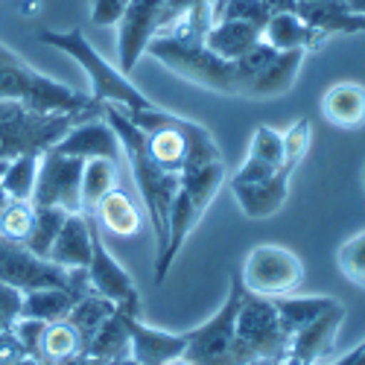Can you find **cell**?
<instances>
[{
  "label": "cell",
  "mask_w": 365,
  "mask_h": 365,
  "mask_svg": "<svg viewBox=\"0 0 365 365\" xmlns=\"http://www.w3.org/2000/svg\"><path fill=\"white\" fill-rule=\"evenodd\" d=\"M222 185H225V164H222L220 143L210 135V129L196 123L190 132L187 161L178 173V190L170 207V237L164 252L155 257V284H164L175 255L187 242L193 228L202 222L205 210L210 207V202H214Z\"/></svg>",
  "instance_id": "cell-1"
},
{
  "label": "cell",
  "mask_w": 365,
  "mask_h": 365,
  "mask_svg": "<svg viewBox=\"0 0 365 365\" xmlns=\"http://www.w3.org/2000/svg\"><path fill=\"white\" fill-rule=\"evenodd\" d=\"M103 117L114 129L120 149H123V155L132 167V178H135L138 193H140L143 207L149 214L152 234H155V257H158L167 246V237H170V207H173V199L178 190V175L161 170L152 161L149 149H146V135L132 123L126 108H120L114 103H103Z\"/></svg>",
  "instance_id": "cell-2"
},
{
  "label": "cell",
  "mask_w": 365,
  "mask_h": 365,
  "mask_svg": "<svg viewBox=\"0 0 365 365\" xmlns=\"http://www.w3.org/2000/svg\"><path fill=\"white\" fill-rule=\"evenodd\" d=\"M146 56H152L167 71H173L175 76L187 79L199 88H207V91H214V94L240 97L237 65L225 62L217 53H210L205 47L202 36H187V33H178V29H167V33H158L149 41Z\"/></svg>",
  "instance_id": "cell-3"
},
{
  "label": "cell",
  "mask_w": 365,
  "mask_h": 365,
  "mask_svg": "<svg viewBox=\"0 0 365 365\" xmlns=\"http://www.w3.org/2000/svg\"><path fill=\"white\" fill-rule=\"evenodd\" d=\"M38 38L50 47H56L58 53L71 56L73 62L88 73L91 79V100L94 103H114L126 111H140V108H152V103L138 85H132V79L114 68L108 58H103L97 53V47L85 38V33L79 26H71V29H44L38 33Z\"/></svg>",
  "instance_id": "cell-4"
},
{
  "label": "cell",
  "mask_w": 365,
  "mask_h": 365,
  "mask_svg": "<svg viewBox=\"0 0 365 365\" xmlns=\"http://www.w3.org/2000/svg\"><path fill=\"white\" fill-rule=\"evenodd\" d=\"M0 100H12L44 114H79L82 120L103 114V106L91 100V94H79L71 85L38 73L21 56L0 62Z\"/></svg>",
  "instance_id": "cell-5"
},
{
  "label": "cell",
  "mask_w": 365,
  "mask_h": 365,
  "mask_svg": "<svg viewBox=\"0 0 365 365\" xmlns=\"http://www.w3.org/2000/svg\"><path fill=\"white\" fill-rule=\"evenodd\" d=\"M79 120V114H44L12 100H0V161L41 155L62 140Z\"/></svg>",
  "instance_id": "cell-6"
},
{
  "label": "cell",
  "mask_w": 365,
  "mask_h": 365,
  "mask_svg": "<svg viewBox=\"0 0 365 365\" xmlns=\"http://www.w3.org/2000/svg\"><path fill=\"white\" fill-rule=\"evenodd\" d=\"M237 351L242 365H278L289 354V336L278 322L275 301L242 287L237 307Z\"/></svg>",
  "instance_id": "cell-7"
},
{
  "label": "cell",
  "mask_w": 365,
  "mask_h": 365,
  "mask_svg": "<svg viewBox=\"0 0 365 365\" xmlns=\"http://www.w3.org/2000/svg\"><path fill=\"white\" fill-rule=\"evenodd\" d=\"M240 295H242V281L240 272H234L228 284V298L220 304V310L199 327L185 330L187 348L181 356L190 359L193 365H242L237 351V330H234Z\"/></svg>",
  "instance_id": "cell-8"
},
{
  "label": "cell",
  "mask_w": 365,
  "mask_h": 365,
  "mask_svg": "<svg viewBox=\"0 0 365 365\" xmlns=\"http://www.w3.org/2000/svg\"><path fill=\"white\" fill-rule=\"evenodd\" d=\"M0 284H9L21 292L44 287H62L76 295L91 292L85 269H62L47 257L33 255L24 242H12L4 237H0Z\"/></svg>",
  "instance_id": "cell-9"
},
{
  "label": "cell",
  "mask_w": 365,
  "mask_h": 365,
  "mask_svg": "<svg viewBox=\"0 0 365 365\" xmlns=\"http://www.w3.org/2000/svg\"><path fill=\"white\" fill-rule=\"evenodd\" d=\"M240 281L249 292L263 298L292 295L304 284V263L292 249L278 246V242H263L246 255Z\"/></svg>",
  "instance_id": "cell-10"
},
{
  "label": "cell",
  "mask_w": 365,
  "mask_h": 365,
  "mask_svg": "<svg viewBox=\"0 0 365 365\" xmlns=\"http://www.w3.org/2000/svg\"><path fill=\"white\" fill-rule=\"evenodd\" d=\"M82 158L62 155L58 149L41 152L29 202L36 207H62L68 214H82Z\"/></svg>",
  "instance_id": "cell-11"
},
{
  "label": "cell",
  "mask_w": 365,
  "mask_h": 365,
  "mask_svg": "<svg viewBox=\"0 0 365 365\" xmlns=\"http://www.w3.org/2000/svg\"><path fill=\"white\" fill-rule=\"evenodd\" d=\"M85 275H88L91 292L108 298L117 310H123L129 316H140V292L132 275L114 260V255L103 242V231L94 217H91V263L85 269Z\"/></svg>",
  "instance_id": "cell-12"
},
{
  "label": "cell",
  "mask_w": 365,
  "mask_h": 365,
  "mask_svg": "<svg viewBox=\"0 0 365 365\" xmlns=\"http://www.w3.org/2000/svg\"><path fill=\"white\" fill-rule=\"evenodd\" d=\"M164 0H129L126 9L117 18V58L120 71L129 76L135 65L146 56L149 41L161 29Z\"/></svg>",
  "instance_id": "cell-13"
},
{
  "label": "cell",
  "mask_w": 365,
  "mask_h": 365,
  "mask_svg": "<svg viewBox=\"0 0 365 365\" xmlns=\"http://www.w3.org/2000/svg\"><path fill=\"white\" fill-rule=\"evenodd\" d=\"M298 164L292 161H284V167L269 175L263 181H252V185H237V181H231V196L234 202L240 205L242 217L249 220H269L275 217L278 210L284 207L287 196H289V181H292V173H295Z\"/></svg>",
  "instance_id": "cell-14"
},
{
  "label": "cell",
  "mask_w": 365,
  "mask_h": 365,
  "mask_svg": "<svg viewBox=\"0 0 365 365\" xmlns=\"http://www.w3.org/2000/svg\"><path fill=\"white\" fill-rule=\"evenodd\" d=\"M123 322H126L129 345H132L129 356L138 365H167L170 359L181 356L187 348V333H173V330L152 327L140 316H129V313H123Z\"/></svg>",
  "instance_id": "cell-15"
},
{
  "label": "cell",
  "mask_w": 365,
  "mask_h": 365,
  "mask_svg": "<svg viewBox=\"0 0 365 365\" xmlns=\"http://www.w3.org/2000/svg\"><path fill=\"white\" fill-rule=\"evenodd\" d=\"M53 149H58L62 155H73V158H82V161H91V158H106V161H120L123 149H120V140L114 135V129L106 123V117H88V120H79V123L71 126V132L58 140Z\"/></svg>",
  "instance_id": "cell-16"
},
{
  "label": "cell",
  "mask_w": 365,
  "mask_h": 365,
  "mask_svg": "<svg viewBox=\"0 0 365 365\" xmlns=\"http://www.w3.org/2000/svg\"><path fill=\"white\" fill-rule=\"evenodd\" d=\"M342 322H345V304L333 301L319 319H313L307 327H301L289 339V356L307 362V365H316L333 348V342H336Z\"/></svg>",
  "instance_id": "cell-17"
},
{
  "label": "cell",
  "mask_w": 365,
  "mask_h": 365,
  "mask_svg": "<svg viewBox=\"0 0 365 365\" xmlns=\"http://www.w3.org/2000/svg\"><path fill=\"white\" fill-rule=\"evenodd\" d=\"M304 58H307V53H304V50L275 53V56H272V62L246 85L242 97H249V100H275V97H284L287 91L298 82Z\"/></svg>",
  "instance_id": "cell-18"
},
{
  "label": "cell",
  "mask_w": 365,
  "mask_h": 365,
  "mask_svg": "<svg viewBox=\"0 0 365 365\" xmlns=\"http://www.w3.org/2000/svg\"><path fill=\"white\" fill-rule=\"evenodd\" d=\"M298 18L316 29L319 36H356L365 33V15H356L345 6V0H316V4H298Z\"/></svg>",
  "instance_id": "cell-19"
},
{
  "label": "cell",
  "mask_w": 365,
  "mask_h": 365,
  "mask_svg": "<svg viewBox=\"0 0 365 365\" xmlns=\"http://www.w3.org/2000/svg\"><path fill=\"white\" fill-rule=\"evenodd\" d=\"M47 260H53L62 269H88V263H91V214H68L62 231L56 234L53 246L47 252Z\"/></svg>",
  "instance_id": "cell-20"
},
{
  "label": "cell",
  "mask_w": 365,
  "mask_h": 365,
  "mask_svg": "<svg viewBox=\"0 0 365 365\" xmlns=\"http://www.w3.org/2000/svg\"><path fill=\"white\" fill-rule=\"evenodd\" d=\"M322 114L336 129H359L365 126V85L345 79L330 85L322 94Z\"/></svg>",
  "instance_id": "cell-21"
},
{
  "label": "cell",
  "mask_w": 365,
  "mask_h": 365,
  "mask_svg": "<svg viewBox=\"0 0 365 365\" xmlns=\"http://www.w3.org/2000/svg\"><path fill=\"white\" fill-rule=\"evenodd\" d=\"M202 41L210 53H217L225 62H237V58L246 56L257 41H263V26L249 24V21H217L207 26Z\"/></svg>",
  "instance_id": "cell-22"
},
{
  "label": "cell",
  "mask_w": 365,
  "mask_h": 365,
  "mask_svg": "<svg viewBox=\"0 0 365 365\" xmlns=\"http://www.w3.org/2000/svg\"><path fill=\"white\" fill-rule=\"evenodd\" d=\"M263 41L269 47H275L278 53H287V50L310 53V50H322L327 38L304 24L298 12H275V15H269L263 26Z\"/></svg>",
  "instance_id": "cell-23"
},
{
  "label": "cell",
  "mask_w": 365,
  "mask_h": 365,
  "mask_svg": "<svg viewBox=\"0 0 365 365\" xmlns=\"http://www.w3.org/2000/svg\"><path fill=\"white\" fill-rule=\"evenodd\" d=\"M91 217L97 220L100 228H106L114 237H138L143 228V214H140L138 202L120 187L106 193Z\"/></svg>",
  "instance_id": "cell-24"
},
{
  "label": "cell",
  "mask_w": 365,
  "mask_h": 365,
  "mask_svg": "<svg viewBox=\"0 0 365 365\" xmlns=\"http://www.w3.org/2000/svg\"><path fill=\"white\" fill-rule=\"evenodd\" d=\"M76 292L62 289V287H44V289H29L24 292V307L21 316L24 319H38V322H65L76 304Z\"/></svg>",
  "instance_id": "cell-25"
},
{
  "label": "cell",
  "mask_w": 365,
  "mask_h": 365,
  "mask_svg": "<svg viewBox=\"0 0 365 365\" xmlns=\"http://www.w3.org/2000/svg\"><path fill=\"white\" fill-rule=\"evenodd\" d=\"M275 301V313L281 327L287 330V336L292 339L301 327H307L313 319H319L333 301L330 295H281V298H272Z\"/></svg>",
  "instance_id": "cell-26"
},
{
  "label": "cell",
  "mask_w": 365,
  "mask_h": 365,
  "mask_svg": "<svg viewBox=\"0 0 365 365\" xmlns=\"http://www.w3.org/2000/svg\"><path fill=\"white\" fill-rule=\"evenodd\" d=\"M129 351H132L129 330H126V322H123V313H120V310H114V316L85 345V354L94 356L103 365H117L120 359L129 356Z\"/></svg>",
  "instance_id": "cell-27"
},
{
  "label": "cell",
  "mask_w": 365,
  "mask_h": 365,
  "mask_svg": "<svg viewBox=\"0 0 365 365\" xmlns=\"http://www.w3.org/2000/svg\"><path fill=\"white\" fill-rule=\"evenodd\" d=\"M114 304L108 301V298H103V295H97V292H85V295H79L76 298V304H73V310H71V316H68V322L76 327V333H79V339H82V351H85V345H88V339L94 336V333L114 316Z\"/></svg>",
  "instance_id": "cell-28"
},
{
  "label": "cell",
  "mask_w": 365,
  "mask_h": 365,
  "mask_svg": "<svg viewBox=\"0 0 365 365\" xmlns=\"http://www.w3.org/2000/svg\"><path fill=\"white\" fill-rule=\"evenodd\" d=\"M82 354V339L76 327L65 319V322H53L44 327L41 333V342H38V359L41 365H56V362H65L71 356Z\"/></svg>",
  "instance_id": "cell-29"
},
{
  "label": "cell",
  "mask_w": 365,
  "mask_h": 365,
  "mask_svg": "<svg viewBox=\"0 0 365 365\" xmlns=\"http://www.w3.org/2000/svg\"><path fill=\"white\" fill-rule=\"evenodd\" d=\"M117 187V164L106 158H91L82 167V214H94L106 193Z\"/></svg>",
  "instance_id": "cell-30"
},
{
  "label": "cell",
  "mask_w": 365,
  "mask_h": 365,
  "mask_svg": "<svg viewBox=\"0 0 365 365\" xmlns=\"http://www.w3.org/2000/svg\"><path fill=\"white\" fill-rule=\"evenodd\" d=\"M38 158L41 155H21L6 164L4 175H0V187H4L6 199L29 202L36 187V175H38Z\"/></svg>",
  "instance_id": "cell-31"
},
{
  "label": "cell",
  "mask_w": 365,
  "mask_h": 365,
  "mask_svg": "<svg viewBox=\"0 0 365 365\" xmlns=\"http://www.w3.org/2000/svg\"><path fill=\"white\" fill-rule=\"evenodd\" d=\"M65 220H68V210H62V207H36V222H33V231H29L24 246L38 257H47L53 240L58 231H62Z\"/></svg>",
  "instance_id": "cell-32"
},
{
  "label": "cell",
  "mask_w": 365,
  "mask_h": 365,
  "mask_svg": "<svg viewBox=\"0 0 365 365\" xmlns=\"http://www.w3.org/2000/svg\"><path fill=\"white\" fill-rule=\"evenodd\" d=\"M36 222V205L21 202V199H6L4 214H0V237L12 242H26L29 231Z\"/></svg>",
  "instance_id": "cell-33"
},
{
  "label": "cell",
  "mask_w": 365,
  "mask_h": 365,
  "mask_svg": "<svg viewBox=\"0 0 365 365\" xmlns=\"http://www.w3.org/2000/svg\"><path fill=\"white\" fill-rule=\"evenodd\" d=\"M246 161L281 170L284 167V132L272 129V126H257L255 135H252V143H249Z\"/></svg>",
  "instance_id": "cell-34"
},
{
  "label": "cell",
  "mask_w": 365,
  "mask_h": 365,
  "mask_svg": "<svg viewBox=\"0 0 365 365\" xmlns=\"http://www.w3.org/2000/svg\"><path fill=\"white\" fill-rule=\"evenodd\" d=\"M336 266L351 284L365 289V231L342 242L336 252Z\"/></svg>",
  "instance_id": "cell-35"
},
{
  "label": "cell",
  "mask_w": 365,
  "mask_h": 365,
  "mask_svg": "<svg viewBox=\"0 0 365 365\" xmlns=\"http://www.w3.org/2000/svg\"><path fill=\"white\" fill-rule=\"evenodd\" d=\"M313 143V126L307 117H298L295 123L284 132V161H292V164H301L307 149Z\"/></svg>",
  "instance_id": "cell-36"
},
{
  "label": "cell",
  "mask_w": 365,
  "mask_h": 365,
  "mask_svg": "<svg viewBox=\"0 0 365 365\" xmlns=\"http://www.w3.org/2000/svg\"><path fill=\"white\" fill-rule=\"evenodd\" d=\"M21 307H24V292L9 284H0V336L15 327V322L21 319Z\"/></svg>",
  "instance_id": "cell-37"
},
{
  "label": "cell",
  "mask_w": 365,
  "mask_h": 365,
  "mask_svg": "<svg viewBox=\"0 0 365 365\" xmlns=\"http://www.w3.org/2000/svg\"><path fill=\"white\" fill-rule=\"evenodd\" d=\"M202 4H214V0H164V12H161V29L158 33H167L173 29L181 18H185L190 9L202 6Z\"/></svg>",
  "instance_id": "cell-38"
},
{
  "label": "cell",
  "mask_w": 365,
  "mask_h": 365,
  "mask_svg": "<svg viewBox=\"0 0 365 365\" xmlns=\"http://www.w3.org/2000/svg\"><path fill=\"white\" fill-rule=\"evenodd\" d=\"M129 0H91V21L97 26H114Z\"/></svg>",
  "instance_id": "cell-39"
},
{
  "label": "cell",
  "mask_w": 365,
  "mask_h": 365,
  "mask_svg": "<svg viewBox=\"0 0 365 365\" xmlns=\"http://www.w3.org/2000/svg\"><path fill=\"white\" fill-rule=\"evenodd\" d=\"M336 365H365V342H359L354 351H348Z\"/></svg>",
  "instance_id": "cell-40"
},
{
  "label": "cell",
  "mask_w": 365,
  "mask_h": 365,
  "mask_svg": "<svg viewBox=\"0 0 365 365\" xmlns=\"http://www.w3.org/2000/svg\"><path fill=\"white\" fill-rule=\"evenodd\" d=\"M269 15H275V12H295L298 6V0H263Z\"/></svg>",
  "instance_id": "cell-41"
},
{
  "label": "cell",
  "mask_w": 365,
  "mask_h": 365,
  "mask_svg": "<svg viewBox=\"0 0 365 365\" xmlns=\"http://www.w3.org/2000/svg\"><path fill=\"white\" fill-rule=\"evenodd\" d=\"M56 365H103V362H97L94 356H88V354L82 351V354H76V356H71V359H65V362H56Z\"/></svg>",
  "instance_id": "cell-42"
},
{
  "label": "cell",
  "mask_w": 365,
  "mask_h": 365,
  "mask_svg": "<svg viewBox=\"0 0 365 365\" xmlns=\"http://www.w3.org/2000/svg\"><path fill=\"white\" fill-rule=\"evenodd\" d=\"M9 365H41V359L33 356V354H21V356H15Z\"/></svg>",
  "instance_id": "cell-43"
},
{
  "label": "cell",
  "mask_w": 365,
  "mask_h": 365,
  "mask_svg": "<svg viewBox=\"0 0 365 365\" xmlns=\"http://www.w3.org/2000/svg\"><path fill=\"white\" fill-rule=\"evenodd\" d=\"M345 6L356 15H365V0H345Z\"/></svg>",
  "instance_id": "cell-44"
},
{
  "label": "cell",
  "mask_w": 365,
  "mask_h": 365,
  "mask_svg": "<svg viewBox=\"0 0 365 365\" xmlns=\"http://www.w3.org/2000/svg\"><path fill=\"white\" fill-rule=\"evenodd\" d=\"M12 58H18V53L9 50L6 44H0V62H12Z\"/></svg>",
  "instance_id": "cell-45"
},
{
  "label": "cell",
  "mask_w": 365,
  "mask_h": 365,
  "mask_svg": "<svg viewBox=\"0 0 365 365\" xmlns=\"http://www.w3.org/2000/svg\"><path fill=\"white\" fill-rule=\"evenodd\" d=\"M167 365H193L190 359H185V356H175V359H170Z\"/></svg>",
  "instance_id": "cell-46"
},
{
  "label": "cell",
  "mask_w": 365,
  "mask_h": 365,
  "mask_svg": "<svg viewBox=\"0 0 365 365\" xmlns=\"http://www.w3.org/2000/svg\"><path fill=\"white\" fill-rule=\"evenodd\" d=\"M117 365H138V362H135V359H132V356H126V359H120V362H117Z\"/></svg>",
  "instance_id": "cell-47"
},
{
  "label": "cell",
  "mask_w": 365,
  "mask_h": 365,
  "mask_svg": "<svg viewBox=\"0 0 365 365\" xmlns=\"http://www.w3.org/2000/svg\"><path fill=\"white\" fill-rule=\"evenodd\" d=\"M6 164H9V161H0V175H4V170H6Z\"/></svg>",
  "instance_id": "cell-48"
},
{
  "label": "cell",
  "mask_w": 365,
  "mask_h": 365,
  "mask_svg": "<svg viewBox=\"0 0 365 365\" xmlns=\"http://www.w3.org/2000/svg\"><path fill=\"white\" fill-rule=\"evenodd\" d=\"M298 4H316V0H298Z\"/></svg>",
  "instance_id": "cell-49"
},
{
  "label": "cell",
  "mask_w": 365,
  "mask_h": 365,
  "mask_svg": "<svg viewBox=\"0 0 365 365\" xmlns=\"http://www.w3.org/2000/svg\"><path fill=\"white\" fill-rule=\"evenodd\" d=\"M362 185H365V167H362Z\"/></svg>",
  "instance_id": "cell-50"
},
{
  "label": "cell",
  "mask_w": 365,
  "mask_h": 365,
  "mask_svg": "<svg viewBox=\"0 0 365 365\" xmlns=\"http://www.w3.org/2000/svg\"><path fill=\"white\" fill-rule=\"evenodd\" d=\"M316 365H319V362H316Z\"/></svg>",
  "instance_id": "cell-51"
}]
</instances>
